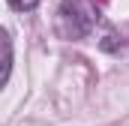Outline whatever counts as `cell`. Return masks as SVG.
Listing matches in <instances>:
<instances>
[{"label": "cell", "instance_id": "cell-2", "mask_svg": "<svg viewBox=\"0 0 129 126\" xmlns=\"http://www.w3.org/2000/svg\"><path fill=\"white\" fill-rule=\"evenodd\" d=\"M12 63H15V45H12V36H9L6 27H0V90L9 84Z\"/></svg>", "mask_w": 129, "mask_h": 126}, {"label": "cell", "instance_id": "cell-3", "mask_svg": "<svg viewBox=\"0 0 129 126\" xmlns=\"http://www.w3.org/2000/svg\"><path fill=\"white\" fill-rule=\"evenodd\" d=\"M9 3V9H15V12H33L36 6H39V0H6Z\"/></svg>", "mask_w": 129, "mask_h": 126}, {"label": "cell", "instance_id": "cell-1", "mask_svg": "<svg viewBox=\"0 0 129 126\" xmlns=\"http://www.w3.org/2000/svg\"><path fill=\"white\" fill-rule=\"evenodd\" d=\"M99 9L90 0H63L57 9V33L63 39H81L96 27Z\"/></svg>", "mask_w": 129, "mask_h": 126}]
</instances>
